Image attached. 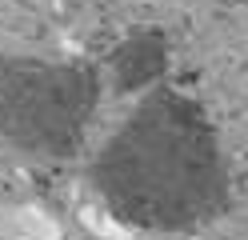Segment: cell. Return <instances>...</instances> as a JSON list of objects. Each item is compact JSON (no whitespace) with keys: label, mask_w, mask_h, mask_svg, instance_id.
Segmentation results:
<instances>
[{"label":"cell","mask_w":248,"mask_h":240,"mask_svg":"<svg viewBox=\"0 0 248 240\" xmlns=\"http://www.w3.org/2000/svg\"><path fill=\"white\" fill-rule=\"evenodd\" d=\"M16 240H60V224L44 212V208H20L12 216V228H8Z\"/></svg>","instance_id":"6da1fadb"}]
</instances>
